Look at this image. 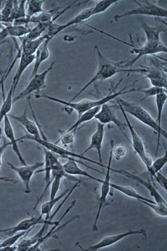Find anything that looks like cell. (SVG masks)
<instances>
[{"label": "cell", "instance_id": "1", "mask_svg": "<svg viewBox=\"0 0 167 251\" xmlns=\"http://www.w3.org/2000/svg\"><path fill=\"white\" fill-rule=\"evenodd\" d=\"M95 49L97 55V72L95 73V75L91 79V80L87 82L84 87H82V90L79 91L73 98L71 99V102H73L76 98H77L80 94L85 92L92 84L97 82V81L102 82V81L110 79L111 77L115 76L117 74H120V73H140V74H143V72H144L143 69H124L122 67L123 62H112L102 54L97 46H95Z\"/></svg>", "mask_w": 167, "mask_h": 251}, {"label": "cell", "instance_id": "2", "mask_svg": "<svg viewBox=\"0 0 167 251\" xmlns=\"http://www.w3.org/2000/svg\"><path fill=\"white\" fill-rule=\"evenodd\" d=\"M127 87H125L119 92H114V93H111L108 95L106 96L105 97H103L101 99H98V100H89V99H84V100H80L79 102H71L66 101V100H62L56 98V97H50V96L46 95V94H36V99H46L48 100H51V101L56 102V103L62 104V105H65L71 109V110H75L76 112L78 113V117L82 115L84 112L88 111L91 109L96 108V107L101 106L103 104L109 103L111 100L113 99H116L120 97V96L124 95L128 93H131V92H140L142 89H131L125 91L126 90Z\"/></svg>", "mask_w": 167, "mask_h": 251}, {"label": "cell", "instance_id": "3", "mask_svg": "<svg viewBox=\"0 0 167 251\" xmlns=\"http://www.w3.org/2000/svg\"><path fill=\"white\" fill-rule=\"evenodd\" d=\"M121 105L125 113L129 114L137 119L139 121L141 122L143 125L148 126V127L154 130L155 133L158 134V141H157L156 156L158 155L159 147H160V139L163 136L165 139H167V131L163 128H160L158 127L156 121L153 118V117L148 113L147 110L142 108L141 105L138 103H133V102H129L123 100V99H116Z\"/></svg>", "mask_w": 167, "mask_h": 251}, {"label": "cell", "instance_id": "4", "mask_svg": "<svg viewBox=\"0 0 167 251\" xmlns=\"http://www.w3.org/2000/svg\"><path fill=\"white\" fill-rule=\"evenodd\" d=\"M33 140V141L36 142V143H39V145H41V146L44 147V148H46V150H49V151H50L51 152L54 153L55 155H59V156L62 157V158H78L79 160H83V161L92 163L93 164L101 166L102 168H105V169L107 168V166H104V165H102V163H100V162H97L94 161V160L90 159V158H87V157L82 155V153H76L75 152H72V151L68 150L67 149L62 148V147L59 146V145H56L55 143L49 142L48 140H43L42 138H41H41H34V137L31 136V135H26L18 138V141L19 142L21 141V140Z\"/></svg>", "mask_w": 167, "mask_h": 251}, {"label": "cell", "instance_id": "5", "mask_svg": "<svg viewBox=\"0 0 167 251\" xmlns=\"http://www.w3.org/2000/svg\"><path fill=\"white\" fill-rule=\"evenodd\" d=\"M138 5V7L136 9L130 10L126 11L124 14L120 15H116L114 19L115 21H118L119 20L123 18L128 17V16H153V17L158 18H167V11L166 9L158 6V5L153 4L150 1H134Z\"/></svg>", "mask_w": 167, "mask_h": 251}, {"label": "cell", "instance_id": "6", "mask_svg": "<svg viewBox=\"0 0 167 251\" xmlns=\"http://www.w3.org/2000/svg\"><path fill=\"white\" fill-rule=\"evenodd\" d=\"M111 144V150L110 152V158H109L108 164H107V172L105 173V179L102 181L101 183V191H100V197L99 199V205L97 208V211L96 216H95V221H94V226H93V230L97 231V222H98L99 219H100V214L102 208L105 207L106 204H107V198L108 195L110 194L111 189V172H115L116 173L120 174V170H115L112 168V147L114 145V140H112L110 142Z\"/></svg>", "mask_w": 167, "mask_h": 251}, {"label": "cell", "instance_id": "7", "mask_svg": "<svg viewBox=\"0 0 167 251\" xmlns=\"http://www.w3.org/2000/svg\"><path fill=\"white\" fill-rule=\"evenodd\" d=\"M117 102H118L119 109H120V111L123 113L124 118H125V121H126L127 126L128 127L129 130H130V135H131L132 138L131 144L132 148H133L134 150H135L137 154L140 156V159L142 160L143 164H144L145 166L146 167L147 171H148V173H149L150 169H151V165L153 161V159H152L151 157H150L148 153L145 152V149L143 140L141 139L140 135L137 134L136 131H135V128H134L133 126H132V124L130 123V122L129 121L128 117L127 116V114L125 113V111H124L121 105H120L118 100H117Z\"/></svg>", "mask_w": 167, "mask_h": 251}, {"label": "cell", "instance_id": "8", "mask_svg": "<svg viewBox=\"0 0 167 251\" xmlns=\"http://www.w3.org/2000/svg\"><path fill=\"white\" fill-rule=\"evenodd\" d=\"M132 50H133L134 53L137 54V56L135 58L132 59V60L123 61L122 67H123L124 69H131L132 66H133L139 59L143 57V56L153 55V54L160 53V52L167 53V46L162 42V41H146L144 45L138 48H134Z\"/></svg>", "mask_w": 167, "mask_h": 251}, {"label": "cell", "instance_id": "9", "mask_svg": "<svg viewBox=\"0 0 167 251\" xmlns=\"http://www.w3.org/2000/svg\"><path fill=\"white\" fill-rule=\"evenodd\" d=\"M54 64H55V62H53L50 66L44 72L36 74L34 77H31L30 82L26 86V88L18 94L17 97L13 98V103L30 97L31 94L34 93V92H37L39 94L41 90L46 88V77H47L49 73L52 70Z\"/></svg>", "mask_w": 167, "mask_h": 251}, {"label": "cell", "instance_id": "10", "mask_svg": "<svg viewBox=\"0 0 167 251\" xmlns=\"http://www.w3.org/2000/svg\"><path fill=\"white\" fill-rule=\"evenodd\" d=\"M119 109V105H110V104L105 103L101 105L100 111L97 112L95 115V121L100 122L102 125H107V124L113 123L119 128L124 136L127 140L131 143V140L129 139L128 135L125 133L124 128L127 126L126 124L123 123L117 118L116 112Z\"/></svg>", "mask_w": 167, "mask_h": 251}, {"label": "cell", "instance_id": "11", "mask_svg": "<svg viewBox=\"0 0 167 251\" xmlns=\"http://www.w3.org/2000/svg\"><path fill=\"white\" fill-rule=\"evenodd\" d=\"M153 62V67H143L145 76L144 78L149 79L150 83L153 87H161L166 89L167 86V68L165 66L160 65V62H155L153 59H150Z\"/></svg>", "mask_w": 167, "mask_h": 251}, {"label": "cell", "instance_id": "12", "mask_svg": "<svg viewBox=\"0 0 167 251\" xmlns=\"http://www.w3.org/2000/svg\"><path fill=\"white\" fill-rule=\"evenodd\" d=\"M133 235H142L143 237H147L146 232L144 229H137V230H130L128 232H123V233L115 234V235L108 236L102 239L100 242L95 244V245L91 246L87 249H84L77 244L79 249H82V251H97L100 250L102 249H105L111 247V246L114 245L116 243L119 242L121 241L122 239H125V238L130 237V236Z\"/></svg>", "mask_w": 167, "mask_h": 251}, {"label": "cell", "instance_id": "13", "mask_svg": "<svg viewBox=\"0 0 167 251\" xmlns=\"http://www.w3.org/2000/svg\"><path fill=\"white\" fill-rule=\"evenodd\" d=\"M7 166L18 175V177L24 184V193L26 194H30L31 192L30 188L31 178L39 168L44 166V162H36L34 165H30V166L26 165V166L17 167L8 162Z\"/></svg>", "mask_w": 167, "mask_h": 251}, {"label": "cell", "instance_id": "14", "mask_svg": "<svg viewBox=\"0 0 167 251\" xmlns=\"http://www.w3.org/2000/svg\"><path fill=\"white\" fill-rule=\"evenodd\" d=\"M76 202H77V201H76V200L72 201L70 206H69V207L68 208L67 210H66L65 212L64 213V214H63L62 217H61V219H59V221H57V222H56V224L54 225V226H53L52 228L50 229V231L48 232L46 235L43 236V237H41V239H40L38 241V242H36L35 244L31 246V247L29 248V249H28V251H36L41 250V245L44 244V243L48 240V239H49V238L54 237L56 233L60 232V231L62 230V229L64 228V227H65L66 226H67L68 225L71 224V223L72 222V221H75L76 219H78L79 216H74L73 218H72V219L69 220L67 223L62 225V226H60L61 222H62L63 219L65 218L66 215H67V214H69V211H70L71 209H72V208L75 206Z\"/></svg>", "mask_w": 167, "mask_h": 251}, {"label": "cell", "instance_id": "15", "mask_svg": "<svg viewBox=\"0 0 167 251\" xmlns=\"http://www.w3.org/2000/svg\"><path fill=\"white\" fill-rule=\"evenodd\" d=\"M48 224V226H54L56 222H49V221L43 220L41 218L36 217L32 216L29 219L23 220L16 226L9 228L0 229V233L6 234V235L12 236L13 234L18 233V232H23V231H27L31 228H34L38 224Z\"/></svg>", "mask_w": 167, "mask_h": 251}, {"label": "cell", "instance_id": "16", "mask_svg": "<svg viewBox=\"0 0 167 251\" xmlns=\"http://www.w3.org/2000/svg\"><path fill=\"white\" fill-rule=\"evenodd\" d=\"M77 162L81 164H83L84 166L87 167L89 169L93 170L97 172L98 173H100L102 175H105V173L104 172L98 171V170L95 169V168H93V167L87 166L83 162L79 160L74 159V158H68V161L66 163L63 165V168H64V171L67 173L68 175H71V176H83L85 177L89 178V179L94 180V181H97V182L102 183L103 180L98 179V178L95 177V176H92V175L89 174L88 172L83 171L79 168V165L77 164Z\"/></svg>", "mask_w": 167, "mask_h": 251}, {"label": "cell", "instance_id": "17", "mask_svg": "<svg viewBox=\"0 0 167 251\" xmlns=\"http://www.w3.org/2000/svg\"><path fill=\"white\" fill-rule=\"evenodd\" d=\"M120 174L123 175L127 177L130 178L132 180L137 181L139 184L144 186L148 191H149L152 197L154 198L155 202L157 204H160V205L167 206L166 201L163 198V196L158 193V190L155 188V184L153 181H147L140 177V176H136V175L132 174V173H128V172L124 171V170H120Z\"/></svg>", "mask_w": 167, "mask_h": 251}, {"label": "cell", "instance_id": "18", "mask_svg": "<svg viewBox=\"0 0 167 251\" xmlns=\"http://www.w3.org/2000/svg\"><path fill=\"white\" fill-rule=\"evenodd\" d=\"M97 128L95 133L92 135L91 138V143L89 148L86 149L85 151L82 153V155L85 154L92 150H96L97 156H98V160L100 163H102V146L103 143L104 136H105V125L100 123L96 121Z\"/></svg>", "mask_w": 167, "mask_h": 251}, {"label": "cell", "instance_id": "19", "mask_svg": "<svg viewBox=\"0 0 167 251\" xmlns=\"http://www.w3.org/2000/svg\"><path fill=\"white\" fill-rule=\"evenodd\" d=\"M4 134L6 135V138L9 140L11 146L12 147L13 151L16 153V156H18V159L21 162L23 166H26V163L24 160V157L23 156L22 153L20 151L19 147H18V139H16L15 137L14 130H13L12 125H11V121L9 115H6L4 118Z\"/></svg>", "mask_w": 167, "mask_h": 251}, {"label": "cell", "instance_id": "20", "mask_svg": "<svg viewBox=\"0 0 167 251\" xmlns=\"http://www.w3.org/2000/svg\"><path fill=\"white\" fill-rule=\"evenodd\" d=\"M9 118L13 119L18 122H19L21 125L25 128L27 133L31 136L34 138H41L39 128L35 122L31 121L27 117V107L24 109V112L22 115L20 116H15V115H9Z\"/></svg>", "mask_w": 167, "mask_h": 251}, {"label": "cell", "instance_id": "21", "mask_svg": "<svg viewBox=\"0 0 167 251\" xmlns=\"http://www.w3.org/2000/svg\"><path fill=\"white\" fill-rule=\"evenodd\" d=\"M31 29L24 25H8L0 31V42H3L7 36L23 38L29 34Z\"/></svg>", "mask_w": 167, "mask_h": 251}, {"label": "cell", "instance_id": "22", "mask_svg": "<svg viewBox=\"0 0 167 251\" xmlns=\"http://www.w3.org/2000/svg\"><path fill=\"white\" fill-rule=\"evenodd\" d=\"M50 39H47L45 41L39 49L37 50L35 53V64H34V69L31 72V78L38 74L40 67L45 61L47 60L49 57V50L48 49L49 43L50 42Z\"/></svg>", "mask_w": 167, "mask_h": 251}, {"label": "cell", "instance_id": "23", "mask_svg": "<svg viewBox=\"0 0 167 251\" xmlns=\"http://www.w3.org/2000/svg\"><path fill=\"white\" fill-rule=\"evenodd\" d=\"M34 61H35V54H33V55H25V54L21 53V57H20L19 67H18L16 75L13 77L12 82V85L14 86V87H13L14 90H16V87H17L18 83H19V81L21 80L23 73L26 70V68L30 65L31 63L34 62Z\"/></svg>", "mask_w": 167, "mask_h": 251}, {"label": "cell", "instance_id": "24", "mask_svg": "<svg viewBox=\"0 0 167 251\" xmlns=\"http://www.w3.org/2000/svg\"><path fill=\"white\" fill-rule=\"evenodd\" d=\"M141 26L143 30L144 31L145 36H146V41H160V34L161 33H166V28L163 27H152L149 25L147 24L144 21H142Z\"/></svg>", "mask_w": 167, "mask_h": 251}, {"label": "cell", "instance_id": "25", "mask_svg": "<svg viewBox=\"0 0 167 251\" xmlns=\"http://www.w3.org/2000/svg\"><path fill=\"white\" fill-rule=\"evenodd\" d=\"M13 85H11V88H10L9 92H8L6 97H4V87H2L3 91V103L0 108V130H1V123L2 120H4V117L9 114L12 108L13 105V96L14 94L15 90L13 88Z\"/></svg>", "mask_w": 167, "mask_h": 251}, {"label": "cell", "instance_id": "26", "mask_svg": "<svg viewBox=\"0 0 167 251\" xmlns=\"http://www.w3.org/2000/svg\"><path fill=\"white\" fill-rule=\"evenodd\" d=\"M110 186L111 188H114V189L117 190L119 192L123 193L125 196H128V197L135 198V199H137L139 201H144L149 202H155V201H151V200L148 199V198H144L143 196H141V195L139 194L134 188L130 187V186H120V185L113 184L112 182H111Z\"/></svg>", "mask_w": 167, "mask_h": 251}, {"label": "cell", "instance_id": "27", "mask_svg": "<svg viewBox=\"0 0 167 251\" xmlns=\"http://www.w3.org/2000/svg\"><path fill=\"white\" fill-rule=\"evenodd\" d=\"M69 190L70 189L66 190L60 196L53 198V199L49 200L48 202L44 203V204L41 205V214H40L39 217L43 219V216H46V219L45 220L48 221V220L49 219V216H50V212L52 211L54 205H55L57 202H59L62 198L65 197L67 193H69Z\"/></svg>", "mask_w": 167, "mask_h": 251}, {"label": "cell", "instance_id": "28", "mask_svg": "<svg viewBox=\"0 0 167 251\" xmlns=\"http://www.w3.org/2000/svg\"><path fill=\"white\" fill-rule=\"evenodd\" d=\"M47 36L46 34L41 36L39 39H36V40L30 41L28 42L27 44H24V45L21 46L20 48L21 50L22 54H25V55H33L35 54L37 50L39 49L40 46L42 45L45 42V41L47 40Z\"/></svg>", "mask_w": 167, "mask_h": 251}, {"label": "cell", "instance_id": "29", "mask_svg": "<svg viewBox=\"0 0 167 251\" xmlns=\"http://www.w3.org/2000/svg\"><path fill=\"white\" fill-rule=\"evenodd\" d=\"M100 107L101 106L96 107V108L91 109V110H88V111L84 112L83 114H82L81 116L78 117V119H77V121L74 123V125L71 126L70 128L66 130L71 131V130H77L79 126L83 125L84 123H87V122L92 121V120L95 118V115H97V112L100 111Z\"/></svg>", "mask_w": 167, "mask_h": 251}, {"label": "cell", "instance_id": "30", "mask_svg": "<svg viewBox=\"0 0 167 251\" xmlns=\"http://www.w3.org/2000/svg\"><path fill=\"white\" fill-rule=\"evenodd\" d=\"M45 1L44 0H28L26 1V18H30L37 16L44 11L43 9Z\"/></svg>", "mask_w": 167, "mask_h": 251}, {"label": "cell", "instance_id": "31", "mask_svg": "<svg viewBox=\"0 0 167 251\" xmlns=\"http://www.w3.org/2000/svg\"><path fill=\"white\" fill-rule=\"evenodd\" d=\"M165 153L163 156L160 157V158H157L155 161H153L151 165V169H150V172L149 173V175H150V177H151V181L154 183V177L156 173L160 172L162 169L166 166L167 162V148L165 145Z\"/></svg>", "mask_w": 167, "mask_h": 251}, {"label": "cell", "instance_id": "32", "mask_svg": "<svg viewBox=\"0 0 167 251\" xmlns=\"http://www.w3.org/2000/svg\"><path fill=\"white\" fill-rule=\"evenodd\" d=\"M77 129L71 130H59V133H60V137L57 142H55L56 145L59 143L62 144L63 146L67 147L69 145H72L75 141V133Z\"/></svg>", "mask_w": 167, "mask_h": 251}, {"label": "cell", "instance_id": "33", "mask_svg": "<svg viewBox=\"0 0 167 251\" xmlns=\"http://www.w3.org/2000/svg\"><path fill=\"white\" fill-rule=\"evenodd\" d=\"M119 0H100L97 1L95 6L92 7V16L102 14L105 12L111 6L116 3L119 2Z\"/></svg>", "mask_w": 167, "mask_h": 251}, {"label": "cell", "instance_id": "34", "mask_svg": "<svg viewBox=\"0 0 167 251\" xmlns=\"http://www.w3.org/2000/svg\"><path fill=\"white\" fill-rule=\"evenodd\" d=\"M167 99V92H163L155 97V102H156L157 108H158V118L155 121L160 128H163L161 126L162 115H163V108L165 107V103H166Z\"/></svg>", "mask_w": 167, "mask_h": 251}, {"label": "cell", "instance_id": "35", "mask_svg": "<svg viewBox=\"0 0 167 251\" xmlns=\"http://www.w3.org/2000/svg\"><path fill=\"white\" fill-rule=\"evenodd\" d=\"M34 228H31L27 231H23V232H18V233L13 234L12 236H10L6 240L1 241V251L3 248L12 247V246L16 245V243L19 242L20 239H23V237H25Z\"/></svg>", "mask_w": 167, "mask_h": 251}, {"label": "cell", "instance_id": "36", "mask_svg": "<svg viewBox=\"0 0 167 251\" xmlns=\"http://www.w3.org/2000/svg\"><path fill=\"white\" fill-rule=\"evenodd\" d=\"M140 202L150 207L158 215L162 216V217H167V206L160 205V204H157L156 202H149L144 201H141Z\"/></svg>", "mask_w": 167, "mask_h": 251}, {"label": "cell", "instance_id": "37", "mask_svg": "<svg viewBox=\"0 0 167 251\" xmlns=\"http://www.w3.org/2000/svg\"><path fill=\"white\" fill-rule=\"evenodd\" d=\"M140 92L144 94L143 98L141 99L140 102L143 101L145 99L149 98L150 97H156L158 94L167 92L166 89L161 88V87H151L150 88L142 89Z\"/></svg>", "mask_w": 167, "mask_h": 251}, {"label": "cell", "instance_id": "38", "mask_svg": "<svg viewBox=\"0 0 167 251\" xmlns=\"http://www.w3.org/2000/svg\"><path fill=\"white\" fill-rule=\"evenodd\" d=\"M1 130H0V140H1ZM11 146V143H6L4 140V143H3L2 145L0 146V166L2 164V155L3 153L6 149L8 148V147ZM0 181H6V182L13 183V184H17L18 181L16 179H9V178L5 177V176H2L0 175Z\"/></svg>", "mask_w": 167, "mask_h": 251}, {"label": "cell", "instance_id": "39", "mask_svg": "<svg viewBox=\"0 0 167 251\" xmlns=\"http://www.w3.org/2000/svg\"><path fill=\"white\" fill-rule=\"evenodd\" d=\"M21 50L18 49V52L17 54V56H16V58L14 59V60L11 62V64H10L9 67H8L7 69H6V72L4 73V74H1V78H0V91H1L2 87H4L5 80H6L8 76L10 74V72L12 70L13 67H14L15 64H16V61L18 60V59H20L21 56Z\"/></svg>", "mask_w": 167, "mask_h": 251}, {"label": "cell", "instance_id": "40", "mask_svg": "<svg viewBox=\"0 0 167 251\" xmlns=\"http://www.w3.org/2000/svg\"><path fill=\"white\" fill-rule=\"evenodd\" d=\"M13 6V0H8V1H5L4 6L1 8L0 14H1L3 17L11 20V18H10V16H11V13H12ZM11 21H12V20H11Z\"/></svg>", "mask_w": 167, "mask_h": 251}, {"label": "cell", "instance_id": "41", "mask_svg": "<svg viewBox=\"0 0 167 251\" xmlns=\"http://www.w3.org/2000/svg\"><path fill=\"white\" fill-rule=\"evenodd\" d=\"M127 152L126 148L123 145H119L117 146L112 147V154L115 157V159L119 161L120 158L125 156Z\"/></svg>", "mask_w": 167, "mask_h": 251}, {"label": "cell", "instance_id": "42", "mask_svg": "<svg viewBox=\"0 0 167 251\" xmlns=\"http://www.w3.org/2000/svg\"><path fill=\"white\" fill-rule=\"evenodd\" d=\"M26 1H19L18 4V11L15 16L14 21L18 19H22L26 17Z\"/></svg>", "mask_w": 167, "mask_h": 251}, {"label": "cell", "instance_id": "43", "mask_svg": "<svg viewBox=\"0 0 167 251\" xmlns=\"http://www.w3.org/2000/svg\"><path fill=\"white\" fill-rule=\"evenodd\" d=\"M154 181H156V182H158L159 184L160 185V186H162L164 188V189L165 190V191H167V178L165 177V176H164L163 175H162L161 173H160V172H159V173H156V175H155V177H154Z\"/></svg>", "mask_w": 167, "mask_h": 251}, {"label": "cell", "instance_id": "44", "mask_svg": "<svg viewBox=\"0 0 167 251\" xmlns=\"http://www.w3.org/2000/svg\"><path fill=\"white\" fill-rule=\"evenodd\" d=\"M0 23H13V21L11 20L7 19V18H5L1 16V14H0Z\"/></svg>", "mask_w": 167, "mask_h": 251}, {"label": "cell", "instance_id": "45", "mask_svg": "<svg viewBox=\"0 0 167 251\" xmlns=\"http://www.w3.org/2000/svg\"><path fill=\"white\" fill-rule=\"evenodd\" d=\"M4 27L3 26V24L1 23H0V31L2 30L3 29H4Z\"/></svg>", "mask_w": 167, "mask_h": 251}, {"label": "cell", "instance_id": "46", "mask_svg": "<svg viewBox=\"0 0 167 251\" xmlns=\"http://www.w3.org/2000/svg\"><path fill=\"white\" fill-rule=\"evenodd\" d=\"M4 41H3V42H0V46H1V44H4Z\"/></svg>", "mask_w": 167, "mask_h": 251}, {"label": "cell", "instance_id": "47", "mask_svg": "<svg viewBox=\"0 0 167 251\" xmlns=\"http://www.w3.org/2000/svg\"><path fill=\"white\" fill-rule=\"evenodd\" d=\"M1 242V238H0V242Z\"/></svg>", "mask_w": 167, "mask_h": 251}]
</instances>
